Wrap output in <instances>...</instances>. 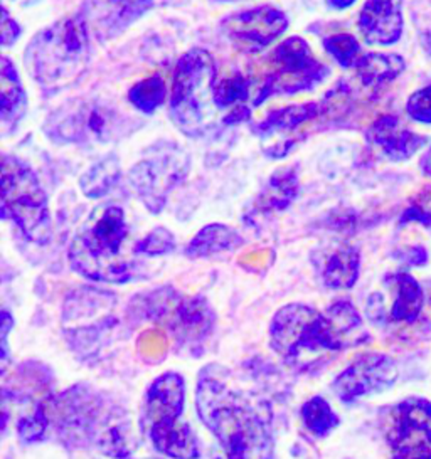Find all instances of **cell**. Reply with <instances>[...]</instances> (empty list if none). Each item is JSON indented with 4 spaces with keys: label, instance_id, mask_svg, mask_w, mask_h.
<instances>
[{
    "label": "cell",
    "instance_id": "cell-42",
    "mask_svg": "<svg viewBox=\"0 0 431 459\" xmlns=\"http://www.w3.org/2000/svg\"><path fill=\"white\" fill-rule=\"evenodd\" d=\"M356 0H330V5L337 11H344L349 9L350 5H354Z\"/></svg>",
    "mask_w": 431,
    "mask_h": 459
},
{
    "label": "cell",
    "instance_id": "cell-18",
    "mask_svg": "<svg viewBox=\"0 0 431 459\" xmlns=\"http://www.w3.org/2000/svg\"><path fill=\"white\" fill-rule=\"evenodd\" d=\"M404 0H365L359 15V30L371 44L390 46L403 34Z\"/></svg>",
    "mask_w": 431,
    "mask_h": 459
},
{
    "label": "cell",
    "instance_id": "cell-3",
    "mask_svg": "<svg viewBox=\"0 0 431 459\" xmlns=\"http://www.w3.org/2000/svg\"><path fill=\"white\" fill-rule=\"evenodd\" d=\"M26 68L48 93L80 82L90 61V34L84 15L57 21L40 32L26 49Z\"/></svg>",
    "mask_w": 431,
    "mask_h": 459
},
{
    "label": "cell",
    "instance_id": "cell-8",
    "mask_svg": "<svg viewBox=\"0 0 431 459\" xmlns=\"http://www.w3.org/2000/svg\"><path fill=\"white\" fill-rule=\"evenodd\" d=\"M127 120L111 107L94 100H75L57 109L46 134L57 143H108L121 136Z\"/></svg>",
    "mask_w": 431,
    "mask_h": 459
},
{
    "label": "cell",
    "instance_id": "cell-10",
    "mask_svg": "<svg viewBox=\"0 0 431 459\" xmlns=\"http://www.w3.org/2000/svg\"><path fill=\"white\" fill-rule=\"evenodd\" d=\"M188 153L174 145L162 147L152 157L135 163L128 174L140 201L152 214H159L165 205L167 195L188 177Z\"/></svg>",
    "mask_w": 431,
    "mask_h": 459
},
{
    "label": "cell",
    "instance_id": "cell-11",
    "mask_svg": "<svg viewBox=\"0 0 431 459\" xmlns=\"http://www.w3.org/2000/svg\"><path fill=\"white\" fill-rule=\"evenodd\" d=\"M147 301L152 308L150 318L161 320L179 343H199L213 332L215 313L204 298H182L172 290H161Z\"/></svg>",
    "mask_w": 431,
    "mask_h": 459
},
{
    "label": "cell",
    "instance_id": "cell-33",
    "mask_svg": "<svg viewBox=\"0 0 431 459\" xmlns=\"http://www.w3.org/2000/svg\"><path fill=\"white\" fill-rule=\"evenodd\" d=\"M323 48L342 68H350L359 61L357 56L361 51V46L357 39L350 34H337L332 38H327V39H323Z\"/></svg>",
    "mask_w": 431,
    "mask_h": 459
},
{
    "label": "cell",
    "instance_id": "cell-27",
    "mask_svg": "<svg viewBox=\"0 0 431 459\" xmlns=\"http://www.w3.org/2000/svg\"><path fill=\"white\" fill-rule=\"evenodd\" d=\"M356 68L364 86L379 88L386 82L396 80L403 73L404 59L398 55L369 53L359 57V61L356 63Z\"/></svg>",
    "mask_w": 431,
    "mask_h": 459
},
{
    "label": "cell",
    "instance_id": "cell-7",
    "mask_svg": "<svg viewBox=\"0 0 431 459\" xmlns=\"http://www.w3.org/2000/svg\"><path fill=\"white\" fill-rule=\"evenodd\" d=\"M117 298L108 291L81 288L67 298L63 308V330L71 349L83 357H94L117 324Z\"/></svg>",
    "mask_w": 431,
    "mask_h": 459
},
{
    "label": "cell",
    "instance_id": "cell-26",
    "mask_svg": "<svg viewBox=\"0 0 431 459\" xmlns=\"http://www.w3.org/2000/svg\"><path fill=\"white\" fill-rule=\"evenodd\" d=\"M242 236L224 224H209L189 243L186 255L192 259L209 257L242 246Z\"/></svg>",
    "mask_w": 431,
    "mask_h": 459
},
{
    "label": "cell",
    "instance_id": "cell-45",
    "mask_svg": "<svg viewBox=\"0 0 431 459\" xmlns=\"http://www.w3.org/2000/svg\"><path fill=\"white\" fill-rule=\"evenodd\" d=\"M213 2H238V0H213Z\"/></svg>",
    "mask_w": 431,
    "mask_h": 459
},
{
    "label": "cell",
    "instance_id": "cell-13",
    "mask_svg": "<svg viewBox=\"0 0 431 459\" xmlns=\"http://www.w3.org/2000/svg\"><path fill=\"white\" fill-rule=\"evenodd\" d=\"M392 459H431V403L411 395L396 405L388 422Z\"/></svg>",
    "mask_w": 431,
    "mask_h": 459
},
{
    "label": "cell",
    "instance_id": "cell-24",
    "mask_svg": "<svg viewBox=\"0 0 431 459\" xmlns=\"http://www.w3.org/2000/svg\"><path fill=\"white\" fill-rule=\"evenodd\" d=\"M27 98L9 57L0 59V115L4 126L15 125L26 111Z\"/></svg>",
    "mask_w": 431,
    "mask_h": 459
},
{
    "label": "cell",
    "instance_id": "cell-9",
    "mask_svg": "<svg viewBox=\"0 0 431 459\" xmlns=\"http://www.w3.org/2000/svg\"><path fill=\"white\" fill-rule=\"evenodd\" d=\"M271 61L273 73L256 98V107H259L269 96L310 91L329 74V69L312 55L309 44L298 36L283 41L275 49Z\"/></svg>",
    "mask_w": 431,
    "mask_h": 459
},
{
    "label": "cell",
    "instance_id": "cell-14",
    "mask_svg": "<svg viewBox=\"0 0 431 459\" xmlns=\"http://www.w3.org/2000/svg\"><path fill=\"white\" fill-rule=\"evenodd\" d=\"M398 365L386 353H363L337 376L332 391L337 397L350 404L357 399L381 394L391 389L398 380Z\"/></svg>",
    "mask_w": 431,
    "mask_h": 459
},
{
    "label": "cell",
    "instance_id": "cell-22",
    "mask_svg": "<svg viewBox=\"0 0 431 459\" xmlns=\"http://www.w3.org/2000/svg\"><path fill=\"white\" fill-rule=\"evenodd\" d=\"M148 437L154 447L167 458L198 459L199 445L190 429L180 418L165 419L148 426Z\"/></svg>",
    "mask_w": 431,
    "mask_h": 459
},
{
    "label": "cell",
    "instance_id": "cell-23",
    "mask_svg": "<svg viewBox=\"0 0 431 459\" xmlns=\"http://www.w3.org/2000/svg\"><path fill=\"white\" fill-rule=\"evenodd\" d=\"M361 253L349 244L336 247L323 264V284L332 290H350L359 280Z\"/></svg>",
    "mask_w": 431,
    "mask_h": 459
},
{
    "label": "cell",
    "instance_id": "cell-19",
    "mask_svg": "<svg viewBox=\"0 0 431 459\" xmlns=\"http://www.w3.org/2000/svg\"><path fill=\"white\" fill-rule=\"evenodd\" d=\"M186 403V382L175 372H167L155 378L148 387L142 422L150 426L154 422L182 416Z\"/></svg>",
    "mask_w": 431,
    "mask_h": 459
},
{
    "label": "cell",
    "instance_id": "cell-5",
    "mask_svg": "<svg viewBox=\"0 0 431 459\" xmlns=\"http://www.w3.org/2000/svg\"><path fill=\"white\" fill-rule=\"evenodd\" d=\"M215 57L192 49L175 65L171 118L184 135L202 136L215 126Z\"/></svg>",
    "mask_w": 431,
    "mask_h": 459
},
{
    "label": "cell",
    "instance_id": "cell-46",
    "mask_svg": "<svg viewBox=\"0 0 431 459\" xmlns=\"http://www.w3.org/2000/svg\"><path fill=\"white\" fill-rule=\"evenodd\" d=\"M13 2H21V0H13ZM22 2H31V0H22Z\"/></svg>",
    "mask_w": 431,
    "mask_h": 459
},
{
    "label": "cell",
    "instance_id": "cell-6",
    "mask_svg": "<svg viewBox=\"0 0 431 459\" xmlns=\"http://www.w3.org/2000/svg\"><path fill=\"white\" fill-rule=\"evenodd\" d=\"M2 217L13 219L31 243L51 239V217L40 178L15 157L2 160Z\"/></svg>",
    "mask_w": 431,
    "mask_h": 459
},
{
    "label": "cell",
    "instance_id": "cell-25",
    "mask_svg": "<svg viewBox=\"0 0 431 459\" xmlns=\"http://www.w3.org/2000/svg\"><path fill=\"white\" fill-rule=\"evenodd\" d=\"M298 194V176L295 169L288 167L277 170L265 189L256 199V211L261 214H269V212H282L290 204L295 201Z\"/></svg>",
    "mask_w": 431,
    "mask_h": 459
},
{
    "label": "cell",
    "instance_id": "cell-12",
    "mask_svg": "<svg viewBox=\"0 0 431 459\" xmlns=\"http://www.w3.org/2000/svg\"><path fill=\"white\" fill-rule=\"evenodd\" d=\"M269 345L286 360H296L303 351H325L322 313L302 303L283 307L269 324Z\"/></svg>",
    "mask_w": 431,
    "mask_h": 459
},
{
    "label": "cell",
    "instance_id": "cell-17",
    "mask_svg": "<svg viewBox=\"0 0 431 459\" xmlns=\"http://www.w3.org/2000/svg\"><path fill=\"white\" fill-rule=\"evenodd\" d=\"M327 351H347L369 342L363 316L349 299H339L322 313Z\"/></svg>",
    "mask_w": 431,
    "mask_h": 459
},
{
    "label": "cell",
    "instance_id": "cell-4",
    "mask_svg": "<svg viewBox=\"0 0 431 459\" xmlns=\"http://www.w3.org/2000/svg\"><path fill=\"white\" fill-rule=\"evenodd\" d=\"M127 234L128 228L121 207L105 205L96 209L71 244L69 257L73 268L105 283L132 280L130 264L119 259Z\"/></svg>",
    "mask_w": 431,
    "mask_h": 459
},
{
    "label": "cell",
    "instance_id": "cell-1",
    "mask_svg": "<svg viewBox=\"0 0 431 459\" xmlns=\"http://www.w3.org/2000/svg\"><path fill=\"white\" fill-rule=\"evenodd\" d=\"M196 407L226 459H269L271 412L265 403L231 391L221 380L202 377L196 391Z\"/></svg>",
    "mask_w": 431,
    "mask_h": 459
},
{
    "label": "cell",
    "instance_id": "cell-34",
    "mask_svg": "<svg viewBox=\"0 0 431 459\" xmlns=\"http://www.w3.org/2000/svg\"><path fill=\"white\" fill-rule=\"evenodd\" d=\"M174 247L175 239L172 232L165 228H157L135 246V253L147 255V256H161V255L171 253Z\"/></svg>",
    "mask_w": 431,
    "mask_h": 459
},
{
    "label": "cell",
    "instance_id": "cell-36",
    "mask_svg": "<svg viewBox=\"0 0 431 459\" xmlns=\"http://www.w3.org/2000/svg\"><path fill=\"white\" fill-rule=\"evenodd\" d=\"M406 222H419L427 228H431V190L421 192L413 204L404 211L401 224Z\"/></svg>",
    "mask_w": 431,
    "mask_h": 459
},
{
    "label": "cell",
    "instance_id": "cell-39",
    "mask_svg": "<svg viewBox=\"0 0 431 459\" xmlns=\"http://www.w3.org/2000/svg\"><path fill=\"white\" fill-rule=\"evenodd\" d=\"M403 257L409 266H425L428 263V251L423 246H413L404 253Z\"/></svg>",
    "mask_w": 431,
    "mask_h": 459
},
{
    "label": "cell",
    "instance_id": "cell-30",
    "mask_svg": "<svg viewBox=\"0 0 431 459\" xmlns=\"http://www.w3.org/2000/svg\"><path fill=\"white\" fill-rule=\"evenodd\" d=\"M302 420H303L305 428L310 432H313L317 437L329 436L339 426V416L321 395L312 397L303 404Z\"/></svg>",
    "mask_w": 431,
    "mask_h": 459
},
{
    "label": "cell",
    "instance_id": "cell-28",
    "mask_svg": "<svg viewBox=\"0 0 431 459\" xmlns=\"http://www.w3.org/2000/svg\"><path fill=\"white\" fill-rule=\"evenodd\" d=\"M322 113V107L319 103H303V105H290L285 108L275 109L268 115V118L259 125H256L255 130L263 135L273 134H286L292 132L302 123L317 118Z\"/></svg>",
    "mask_w": 431,
    "mask_h": 459
},
{
    "label": "cell",
    "instance_id": "cell-15",
    "mask_svg": "<svg viewBox=\"0 0 431 459\" xmlns=\"http://www.w3.org/2000/svg\"><path fill=\"white\" fill-rule=\"evenodd\" d=\"M288 29V19L282 11L271 5H259L242 13H234L221 21L223 34L236 48L255 53L267 48L269 42Z\"/></svg>",
    "mask_w": 431,
    "mask_h": 459
},
{
    "label": "cell",
    "instance_id": "cell-20",
    "mask_svg": "<svg viewBox=\"0 0 431 459\" xmlns=\"http://www.w3.org/2000/svg\"><path fill=\"white\" fill-rule=\"evenodd\" d=\"M390 308L384 311V322L394 324H415L423 307H425V291L415 276L409 273H391L384 280Z\"/></svg>",
    "mask_w": 431,
    "mask_h": 459
},
{
    "label": "cell",
    "instance_id": "cell-35",
    "mask_svg": "<svg viewBox=\"0 0 431 459\" xmlns=\"http://www.w3.org/2000/svg\"><path fill=\"white\" fill-rule=\"evenodd\" d=\"M48 422H49V418H48L46 409L40 407L31 418L22 419L19 422L17 432L24 443H34L42 437V434L48 428Z\"/></svg>",
    "mask_w": 431,
    "mask_h": 459
},
{
    "label": "cell",
    "instance_id": "cell-29",
    "mask_svg": "<svg viewBox=\"0 0 431 459\" xmlns=\"http://www.w3.org/2000/svg\"><path fill=\"white\" fill-rule=\"evenodd\" d=\"M120 162L115 153L100 159L93 167L80 178V187L86 197H103L120 178Z\"/></svg>",
    "mask_w": 431,
    "mask_h": 459
},
{
    "label": "cell",
    "instance_id": "cell-16",
    "mask_svg": "<svg viewBox=\"0 0 431 459\" xmlns=\"http://www.w3.org/2000/svg\"><path fill=\"white\" fill-rule=\"evenodd\" d=\"M155 0H86L84 15L88 29L100 39H113L130 28L154 7Z\"/></svg>",
    "mask_w": 431,
    "mask_h": 459
},
{
    "label": "cell",
    "instance_id": "cell-2",
    "mask_svg": "<svg viewBox=\"0 0 431 459\" xmlns=\"http://www.w3.org/2000/svg\"><path fill=\"white\" fill-rule=\"evenodd\" d=\"M53 409L57 414L56 428L69 445L94 446L110 458L125 459L132 455L130 419L105 397L76 385L61 395Z\"/></svg>",
    "mask_w": 431,
    "mask_h": 459
},
{
    "label": "cell",
    "instance_id": "cell-43",
    "mask_svg": "<svg viewBox=\"0 0 431 459\" xmlns=\"http://www.w3.org/2000/svg\"><path fill=\"white\" fill-rule=\"evenodd\" d=\"M421 169H423V172H425L427 176L431 177V149L428 150V153L425 155V159H423V162H421Z\"/></svg>",
    "mask_w": 431,
    "mask_h": 459
},
{
    "label": "cell",
    "instance_id": "cell-21",
    "mask_svg": "<svg viewBox=\"0 0 431 459\" xmlns=\"http://www.w3.org/2000/svg\"><path fill=\"white\" fill-rule=\"evenodd\" d=\"M367 138L391 160H406L427 143L425 136L409 132L396 117H381L367 130Z\"/></svg>",
    "mask_w": 431,
    "mask_h": 459
},
{
    "label": "cell",
    "instance_id": "cell-41",
    "mask_svg": "<svg viewBox=\"0 0 431 459\" xmlns=\"http://www.w3.org/2000/svg\"><path fill=\"white\" fill-rule=\"evenodd\" d=\"M250 109L246 108L244 105H240L238 108L233 109V113H229L228 117H226V123L228 125H234V123H242L244 120H248L250 118Z\"/></svg>",
    "mask_w": 431,
    "mask_h": 459
},
{
    "label": "cell",
    "instance_id": "cell-32",
    "mask_svg": "<svg viewBox=\"0 0 431 459\" xmlns=\"http://www.w3.org/2000/svg\"><path fill=\"white\" fill-rule=\"evenodd\" d=\"M250 96V82L240 74H233L223 80H216L215 103L217 108H228L231 105L242 103Z\"/></svg>",
    "mask_w": 431,
    "mask_h": 459
},
{
    "label": "cell",
    "instance_id": "cell-38",
    "mask_svg": "<svg viewBox=\"0 0 431 459\" xmlns=\"http://www.w3.org/2000/svg\"><path fill=\"white\" fill-rule=\"evenodd\" d=\"M0 42L4 48L11 46L17 41V38L21 36V28L17 26V22L11 19V15L7 13V9H2V28H0Z\"/></svg>",
    "mask_w": 431,
    "mask_h": 459
},
{
    "label": "cell",
    "instance_id": "cell-40",
    "mask_svg": "<svg viewBox=\"0 0 431 459\" xmlns=\"http://www.w3.org/2000/svg\"><path fill=\"white\" fill-rule=\"evenodd\" d=\"M13 326V316H11L7 311H4V313H2V325H0V330H2V360H4V362H5V359H7V335H9V332H11Z\"/></svg>",
    "mask_w": 431,
    "mask_h": 459
},
{
    "label": "cell",
    "instance_id": "cell-44",
    "mask_svg": "<svg viewBox=\"0 0 431 459\" xmlns=\"http://www.w3.org/2000/svg\"><path fill=\"white\" fill-rule=\"evenodd\" d=\"M427 48L430 49L431 53V34H428V36H427Z\"/></svg>",
    "mask_w": 431,
    "mask_h": 459
},
{
    "label": "cell",
    "instance_id": "cell-31",
    "mask_svg": "<svg viewBox=\"0 0 431 459\" xmlns=\"http://www.w3.org/2000/svg\"><path fill=\"white\" fill-rule=\"evenodd\" d=\"M165 98V82L161 74H154L142 82H136L134 88L128 91V100L135 108L142 113H154L161 107Z\"/></svg>",
    "mask_w": 431,
    "mask_h": 459
},
{
    "label": "cell",
    "instance_id": "cell-37",
    "mask_svg": "<svg viewBox=\"0 0 431 459\" xmlns=\"http://www.w3.org/2000/svg\"><path fill=\"white\" fill-rule=\"evenodd\" d=\"M408 113L419 123H431V86L413 93L408 100Z\"/></svg>",
    "mask_w": 431,
    "mask_h": 459
}]
</instances>
